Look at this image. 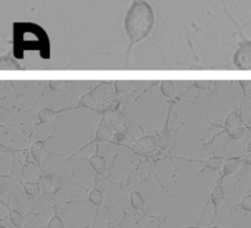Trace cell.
<instances>
[{
	"label": "cell",
	"mask_w": 251,
	"mask_h": 228,
	"mask_svg": "<svg viewBox=\"0 0 251 228\" xmlns=\"http://www.w3.org/2000/svg\"><path fill=\"white\" fill-rule=\"evenodd\" d=\"M192 85L199 90H209L211 89L212 82L211 80H195Z\"/></svg>",
	"instance_id": "25"
},
{
	"label": "cell",
	"mask_w": 251,
	"mask_h": 228,
	"mask_svg": "<svg viewBox=\"0 0 251 228\" xmlns=\"http://www.w3.org/2000/svg\"><path fill=\"white\" fill-rule=\"evenodd\" d=\"M78 108H80L78 105H76V106H70V107L58 109V111H53V109H51V108H43L41 111H39L36 114V116L39 120V125L50 124V122H52L53 120H55V118L59 115L60 113L69 112V111H73V109H78Z\"/></svg>",
	"instance_id": "10"
},
{
	"label": "cell",
	"mask_w": 251,
	"mask_h": 228,
	"mask_svg": "<svg viewBox=\"0 0 251 228\" xmlns=\"http://www.w3.org/2000/svg\"><path fill=\"white\" fill-rule=\"evenodd\" d=\"M154 23H156V17L151 5L146 0H132L124 20L125 31L129 39L127 55H126V66L129 61L131 49L149 37L154 27Z\"/></svg>",
	"instance_id": "1"
},
{
	"label": "cell",
	"mask_w": 251,
	"mask_h": 228,
	"mask_svg": "<svg viewBox=\"0 0 251 228\" xmlns=\"http://www.w3.org/2000/svg\"><path fill=\"white\" fill-rule=\"evenodd\" d=\"M133 86V82H126V80H120V82L115 83V89L117 94H125L131 89Z\"/></svg>",
	"instance_id": "22"
},
{
	"label": "cell",
	"mask_w": 251,
	"mask_h": 228,
	"mask_svg": "<svg viewBox=\"0 0 251 228\" xmlns=\"http://www.w3.org/2000/svg\"><path fill=\"white\" fill-rule=\"evenodd\" d=\"M1 204L2 206H5L7 210H8V216H9V221L11 223V225L14 226L15 228H24V223H25V219H26L28 216H30V215H35L36 217L39 216V213H33L30 212L26 215H23L22 213L19 212V210H17L15 208H12L8 204H6L5 201L1 200Z\"/></svg>",
	"instance_id": "11"
},
{
	"label": "cell",
	"mask_w": 251,
	"mask_h": 228,
	"mask_svg": "<svg viewBox=\"0 0 251 228\" xmlns=\"http://www.w3.org/2000/svg\"><path fill=\"white\" fill-rule=\"evenodd\" d=\"M126 217H127V214H126V212H125V210H124V218L121 219V224H120L119 228H123V224H124V222L126 221Z\"/></svg>",
	"instance_id": "29"
},
{
	"label": "cell",
	"mask_w": 251,
	"mask_h": 228,
	"mask_svg": "<svg viewBox=\"0 0 251 228\" xmlns=\"http://www.w3.org/2000/svg\"><path fill=\"white\" fill-rule=\"evenodd\" d=\"M244 164L247 165V166H250L251 167V153L246 154L244 156Z\"/></svg>",
	"instance_id": "26"
},
{
	"label": "cell",
	"mask_w": 251,
	"mask_h": 228,
	"mask_svg": "<svg viewBox=\"0 0 251 228\" xmlns=\"http://www.w3.org/2000/svg\"><path fill=\"white\" fill-rule=\"evenodd\" d=\"M175 158H177L179 160H185V162H188V163L201 164L203 165L204 170H208L215 172H218L221 171L226 159L224 157H221V156H217V155H213L210 158H207V159H191V158L189 159L186 157H175Z\"/></svg>",
	"instance_id": "8"
},
{
	"label": "cell",
	"mask_w": 251,
	"mask_h": 228,
	"mask_svg": "<svg viewBox=\"0 0 251 228\" xmlns=\"http://www.w3.org/2000/svg\"><path fill=\"white\" fill-rule=\"evenodd\" d=\"M232 64L237 69L251 70V40L239 44L232 57Z\"/></svg>",
	"instance_id": "3"
},
{
	"label": "cell",
	"mask_w": 251,
	"mask_h": 228,
	"mask_svg": "<svg viewBox=\"0 0 251 228\" xmlns=\"http://www.w3.org/2000/svg\"><path fill=\"white\" fill-rule=\"evenodd\" d=\"M251 129V126L248 125H242V126H237V127L229 128L227 130H224L221 133H226L228 135V137L231 139V141H240V139L245 136L246 132Z\"/></svg>",
	"instance_id": "18"
},
{
	"label": "cell",
	"mask_w": 251,
	"mask_h": 228,
	"mask_svg": "<svg viewBox=\"0 0 251 228\" xmlns=\"http://www.w3.org/2000/svg\"><path fill=\"white\" fill-rule=\"evenodd\" d=\"M168 119L166 121L165 127L160 130V133L157 134L156 136H153V145L160 148L161 150H168L170 142H171V135L168 129Z\"/></svg>",
	"instance_id": "13"
},
{
	"label": "cell",
	"mask_w": 251,
	"mask_h": 228,
	"mask_svg": "<svg viewBox=\"0 0 251 228\" xmlns=\"http://www.w3.org/2000/svg\"><path fill=\"white\" fill-rule=\"evenodd\" d=\"M49 138H51V136H49L47 139H45V141H36L35 142H32V145L30 146V154H31V157L33 159V162H35L37 165L39 166V170L43 171V167H41V160L44 159V157L46 155H53V156H66L67 154H69L71 149L66 151V153H52V151H49L47 149V147H46V142Z\"/></svg>",
	"instance_id": "4"
},
{
	"label": "cell",
	"mask_w": 251,
	"mask_h": 228,
	"mask_svg": "<svg viewBox=\"0 0 251 228\" xmlns=\"http://www.w3.org/2000/svg\"><path fill=\"white\" fill-rule=\"evenodd\" d=\"M69 84V82H65V80H50L49 88L53 91H62L66 89Z\"/></svg>",
	"instance_id": "24"
},
{
	"label": "cell",
	"mask_w": 251,
	"mask_h": 228,
	"mask_svg": "<svg viewBox=\"0 0 251 228\" xmlns=\"http://www.w3.org/2000/svg\"><path fill=\"white\" fill-rule=\"evenodd\" d=\"M47 228H67L64 221H62L61 217L59 216V214H58L57 208H55L53 215L47 223Z\"/></svg>",
	"instance_id": "21"
},
{
	"label": "cell",
	"mask_w": 251,
	"mask_h": 228,
	"mask_svg": "<svg viewBox=\"0 0 251 228\" xmlns=\"http://www.w3.org/2000/svg\"><path fill=\"white\" fill-rule=\"evenodd\" d=\"M223 180L224 179L219 176L218 178H217L216 184H215V186H213L212 191L210 193V201L213 206V219H212L211 224L216 221V217L218 216L220 206L224 204L226 198H227V196H226Z\"/></svg>",
	"instance_id": "5"
},
{
	"label": "cell",
	"mask_w": 251,
	"mask_h": 228,
	"mask_svg": "<svg viewBox=\"0 0 251 228\" xmlns=\"http://www.w3.org/2000/svg\"><path fill=\"white\" fill-rule=\"evenodd\" d=\"M129 201H130V206L132 207V208L135 210H140V212H142V214H144V216L156 218V219H158V221H161L159 217L151 216V215H149L145 212L146 201H145V198L142 197V195L139 192H137V191L131 192L130 195H129Z\"/></svg>",
	"instance_id": "16"
},
{
	"label": "cell",
	"mask_w": 251,
	"mask_h": 228,
	"mask_svg": "<svg viewBox=\"0 0 251 228\" xmlns=\"http://www.w3.org/2000/svg\"><path fill=\"white\" fill-rule=\"evenodd\" d=\"M120 223H121V221H120ZM120 223H119V224H117V225H112V226H110V227H107V228H116V227H119V226H120Z\"/></svg>",
	"instance_id": "30"
},
{
	"label": "cell",
	"mask_w": 251,
	"mask_h": 228,
	"mask_svg": "<svg viewBox=\"0 0 251 228\" xmlns=\"http://www.w3.org/2000/svg\"><path fill=\"white\" fill-rule=\"evenodd\" d=\"M235 207H239L244 212L251 213V193L242 197L241 200Z\"/></svg>",
	"instance_id": "23"
},
{
	"label": "cell",
	"mask_w": 251,
	"mask_h": 228,
	"mask_svg": "<svg viewBox=\"0 0 251 228\" xmlns=\"http://www.w3.org/2000/svg\"><path fill=\"white\" fill-rule=\"evenodd\" d=\"M104 84H110V83H106V82L99 83L98 85L94 88V89H90L87 92H85V94L80 97V99L78 100V103H77L78 106L80 108L95 109L96 105H97V100H96V97H95V91L97 90L101 85H104Z\"/></svg>",
	"instance_id": "14"
},
{
	"label": "cell",
	"mask_w": 251,
	"mask_h": 228,
	"mask_svg": "<svg viewBox=\"0 0 251 228\" xmlns=\"http://www.w3.org/2000/svg\"><path fill=\"white\" fill-rule=\"evenodd\" d=\"M242 125H247V124L244 120V118H242L241 114L233 111L228 114V116L226 117L223 125H213V126H215V127L223 128V132H224V130H227L229 128L237 127V126H242Z\"/></svg>",
	"instance_id": "15"
},
{
	"label": "cell",
	"mask_w": 251,
	"mask_h": 228,
	"mask_svg": "<svg viewBox=\"0 0 251 228\" xmlns=\"http://www.w3.org/2000/svg\"><path fill=\"white\" fill-rule=\"evenodd\" d=\"M183 228H216V227H200V222H199L196 226H187V227H183Z\"/></svg>",
	"instance_id": "28"
},
{
	"label": "cell",
	"mask_w": 251,
	"mask_h": 228,
	"mask_svg": "<svg viewBox=\"0 0 251 228\" xmlns=\"http://www.w3.org/2000/svg\"><path fill=\"white\" fill-rule=\"evenodd\" d=\"M22 186H23L25 193H26L27 197L31 201L35 200L36 197H38L41 193H43V189H41L38 180H36V181H24V183H22Z\"/></svg>",
	"instance_id": "17"
},
{
	"label": "cell",
	"mask_w": 251,
	"mask_h": 228,
	"mask_svg": "<svg viewBox=\"0 0 251 228\" xmlns=\"http://www.w3.org/2000/svg\"><path fill=\"white\" fill-rule=\"evenodd\" d=\"M12 52L24 58L26 52H39L40 57L50 58V39L47 31L33 23H15L12 27Z\"/></svg>",
	"instance_id": "2"
},
{
	"label": "cell",
	"mask_w": 251,
	"mask_h": 228,
	"mask_svg": "<svg viewBox=\"0 0 251 228\" xmlns=\"http://www.w3.org/2000/svg\"><path fill=\"white\" fill-rule=\"evenodd\" d=\"M37 180H38V183L40 184V187H41V189H43V193L45 194V195H47V194L51 191L52 185H53L52 175L49 174V175L40 176Z\"/></svg>",
	"instance_id": "20"
},
{
	"label": "cell",
	"mask_w": 251,
	"mask_h": 228,
	"mask_svg": "<svg viewBox=\"0 0 251 228\" xmlns=\"http://www.w3.org/2000/svg\"><path fill=\"white\" fill-rule=\"evenodd\" d=\"M103 200H104L103 192L101 191V189H99L98 187H94V188H91L90 191H88V197L86 198V200L67 201V202H65V204H73V202H86V201L93 204L96 207V214H95L94 223H93V226H91V228H95V224H96V222H97L99 209H100V207L103 206Z\"/></svg>",
	"instance_id": "6"
},
{
	"label": "cell",
	"mask_w": 251,
	"mask_h": 228,
	"mask_svg": "<svg viewBox=\"0 0 251 228\" xmlns=\"http://www.w3.org/2000/svg\"><path fill=\"white\" fill-rule=\"evenodd\" d=\"M249 153H251V139L248 142V143H247L246 150L244 151V154H242V156H245L246 154H249Z\"/></svg>",
	"instance_id": "27"
},
{
	"label": "cell",
	"mask_w": 251,
	"mask_h": 228,
	"mask_svg": "<svg viewBox=\"0 0 251 228\" xmlns=\"http://www.w3.org/2000/svg\"><path fill=\"white\" fill-rule=\"evenodd\" d=\"M111 137H112V128L110 127L109 122H107L106 116L103 115L101 119H100V121H99L97 129H96L95 138L90 142H88L87 145L82 146L79 150H82L83 148H86L87 146L91 145V143H100L101 142H111L110 141Z\"/></svg>",
	"instance_id": "7"
},
{
	"label": "cell",
	"mask_w": 251,
	"mask_h": 228,
	"mask_svg": "<svg viewBox=\"0 0 251 228\" xmlns=\"http://www.w3.org/2000/svg\"><path fill=\"white\" fill-rule=\"evenodd\" d=\"M160 91L161 94L169 99H174L176 96V88L175 84L170 80H165V82L161 83L160 85Z\"/></svg>",
	"instance_id": "19"
},
{
	"label": "cell",
	"mask_w": 251,
	"mask_h": 228,
	"mask_svg": "<svg viewBox=\"0 0 251 228\" xmlns=\"http://www.w3.org/2000/svg\"><path fill=\"white\" fill-rule=\"evenodd\" d=\"M161 224H162V221H161L160 223H159V225L157 226V228H160V226H161Z\"/></svg>",
	"instance_id": "31"
},
{
	"label": "cell",
	"mask_w": 251,
	"mask_h": 228,
	"mask_svg": "<svg viewBox=\"0 0 251 228\" xmlns=\"http://www.w3.org/2000/svg\"><path fill=\"white\" fill-rule=\"evenodd\" d=\"M0 228H7L5 225H0Z\"/></svg>",
	"instance_id": "32"
},
{
	"label": "cell",
	"mask_w": 251,
	"mask_h": 228,
	"mask_svg": "<svg viewBox=\"0 0 251 228\" xmlns=\"http://www.w3.org/2000/svg\"><path fill=\"white\" fill-rule=\"evenodd\" d=\"M241 163H244V156H239V157H229L225 159V163L221 168L220 177L225 179L226 177L235 174L237 171L239 170Z\"/></svg>",
	"instance_id": "12"
},
{
	"label": "cell",
	"mask_w": 251,
	"mask_h": 228,
	"mask_svg": "<svg viewBox=\"0 0 251 228\" xmlns=\"http://www.w3.org/2000/svg\"><path fill=\"white\" fill-rule=\"evenodd\" d=\"M98 151H99V143H96V153L94 155L89 156V157H86L83 159L89 164V166L96 171V174L98 176H103L104 172L108 171L107 162L103 156L98 154Z\"/></svg>",
	"instance_id": "9"
}]
</instances>
